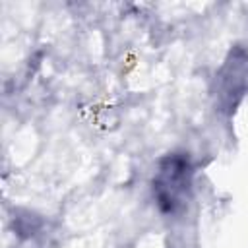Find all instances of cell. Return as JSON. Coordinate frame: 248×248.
Listing matches in <instances>:
<instances>
[{
	"mask_svg": "<svg viewBox=\"0 0 248 248\" xmlns=\"http://www.w3.org/2000/svg\"><path fill=\"white\" fill-rule=\"evenodd\" d=\"M188 161L184 157H169L159 169V176L153 182V194L157 203L165 211H174L188 190Z\"/></svg>",
	"mask_w": 248,
	"mask_h": 248,
	"instance_id": "cell-1",
	"label": "cell"
}]
</instances>
